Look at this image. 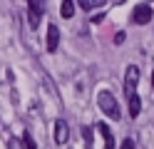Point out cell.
Listing matches in <instances>:
<instances>
[{"label":"cell","instance_id":"1","mask_svg":"<svg viewBox=\"0 0 154 149\" xmlns=\"http://www.w3.org/2000/svg\"><path fill=\"white\" fill-rule=\"evenodd\" d=\"M97 104H100V109L107 117H112V119H119V104H117V99H114V95L112 92H107V89H102V92L97 95Z\"/></svg>","mask_w":154,"mask_h":149},{"label":"cell","instance_id":"2","mask_svg":"<svg viewBox=\"0 0 154 149\" xmlns=\"http://www.w3.org/2000/svg\"><path fill=\"white\" fill-rule=\"evenodd\" d=\"M42 13H45V0H27V23L32 30L40 27Z\"/></svg>","mask_w":154,"mask_h":149},{"label":"cell","instance_id":"3","mask_svg":"<svg viewBox=\"0 0 154 149\" xmlns=\"http://www.w3.org/2000/svg\"><path fill=\"white\" fill-rule=\"evenodd\" d=\"M137 85H139V67L137 65H129L127 72H124V92H127V97L134 95Z\"/></svg>","mask_w":154,"mask_h":149},{"label":"cell","instance_id":"4","mask_svg":"<svg viewBox=\"0 0 154 149\" xmlns=\"http://www.w3.org/2000/svg\"><path fill=\"white\" fill-rule=\"evenodd\" d=\"M152 17H154L152 5H147V3H139L137 8L132 10V20H134L137 25H147V23H152Z\"/></svg>","mask_w":154,"mask_h":149},{"label":"cell","instance_id":"5","mask_svg":"<svg viewBox=\"0 0 154 149\" xmlns=\"http://www.w3.org/2000/svg\"><path fill=\"white\" fill-rule=\"evenodd\" d=\"M67 139H70V127H67L65 119H57V122H55V142L57 144H65Z\"/></svg>","mask_w":154,"mask_h":149},{"label":"cell","instance_id":"6","mask_svg":"<svg viewBox=\"0 0 154 149\" xmlns=\"http://www.w3.org/2000/svg\"><path fill=\"white\" fill-rule=\"evenodd\" d=\"M57 45H60V30L55 25H50L47 27V52H55Z\"/></svg>","mask_w":154,"mask_h":149},{"label":"cell","instance_id":"7","mask_svg":"<svg viewBox=\"0 0 154 149\" xmlns=\"http://www.w3.org/2000/svg\"><path fill=\"white\" fill-rule=\"evenodd\" d=\"M127 99H129V102H127V107H129V117H139V112H142V99H139V95L134 92V95H129Z\"/></svg>","mask_w":154,"mask_h":149},{"label":"cell","instance_id":"8","mask_svg":"<svg viewBox=\"0 0 154 149\" xmlns=\"http://www.w3.org/2000/svg\"><path fill=\"white\" fill-rule=\"evenodd\" d=\"M97 132L104 137V149H114V137H112V132H109V127L104 124V122H100V124H97Z\"/></svg>","mask_w":154,"mask_h":149},{"label":"cell","instance_id":"9","mask_svg":"<svg viewBox=\"0 0 154 149\" xmlns=\"http://www.w3.org/2000/svg\"><path fill=\"white\" fill-rule=\"evenodd\" d=\"M60 15L70 20L75 15V0H62V5H60Z\"/></svg>","mask_w":154,"mask_h":149},{"label":"cell","instance_id":"10","mask_svg":"<svg viewBox=\"0 0 154 149\" xmlns=\"http://www.w3.org/2000/svg\"><path fill=\"white\" fill-rule=\"evenodd\" d=\"M77 3H80L82 10H94V8H102L104 0H77Z\"/></svg>","mask_w":154,"mask_h":149},{"label":"cell","instance_id":"11","mask_svg":"<svg viewBox=\"0 0 154 149\" xmlns=\"http://www.w3.org/2000/svg\"><path fill=\"white\" fill-rule=\"evenodd\" d=\"M23 142H25V149H37V144L32 142V134H30V132L23 134Z\"/></svg>","mask_w":154,"mask_h":149},{"label":"cell","instance_id":"12","mask_svg":"<svg viewBox=\"0 0 154 149\" xmlns=\"http://www.w3.org/2000/svg\"><path fill=\"white\" fill-rule=\"evenodd\" d=\"M82 137H85V144L92 147V129L90 127H82Z\"/></svg>","mask_w":154,"mask_h":149},{"label":"cell","instance_id":"13","mask_svg":"<svg viewBox=\"0 0 154 149\" xmlns=\"http://www.w3.org/2000/svg\"><path fill=\"white\" fill-rule=\"evenodd\" d=\"M134 147H137V144H134V139L127 137V139H122V147H119V149H134Z\"/></svg>","mask_w":154,"mask_h":149},{"label":"cell","instance_id":"14","mask_svg":"<svg viewBox=\"0 0 154 149\" xmlns=\"http://www.w3.org/2000/svg\"><path fill=\"white\" fill-rule=\"evenodd\" d=\"M114 45H124V33H117V35H114Z\"/></svg>","mask_w":154,"mask_h":149},{"label":"cell","instance_id":"15","mask_svg":"<svg viewBox=\"0 0 154 149\" xmlns=\"http://www.w3.org/2000/svg\"><path fill=\"white\" fill-rule=\"evenodd\" d=\"M8 149H20V142H17V139H13V142L8 144Z\"/></svg>","mask_w":154,"mask_h":149},{"label":"cell","instance_id":"16","mask_svg":"<svg viewBox=\"0 0 154 149\" xmlns=\"http://www.w3.org/2000/svg\"><path fill=\"white\" fill-rule=\"evenodd\" d=\"M152 87H154V72H152Z\"/></svg>","mask_w":154,"mask_h":149}]
</instances>
